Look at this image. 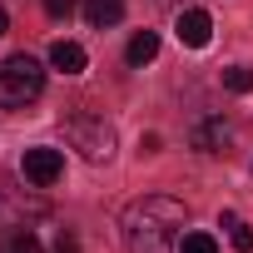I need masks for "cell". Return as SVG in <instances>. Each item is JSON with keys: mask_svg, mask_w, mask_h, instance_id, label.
Listing matches in <instances>:
<instances>
[{"mask_svg": "<svg viewBox=\"0 0 253 253\" xmlns=\"http://www.w3.org/2000/svg\"><path fill=\"white\" fill-rule=\"evenodd\" d=\"M194 149H204V154H228V144H233V124L228 119H204V124H194Z\"/></svg>", "mask_w": 253, "mask_h": 253, "instance_id": "obj_5", "label": "cell"}, {"mask_svg": "<svg viewBox=\"0 0 253 253\" xmlns=\"http://www.w3.org/2000/svg\"><path fill=\"white\" fill-rule=\"evenodd\" d=\"M5 30H10V15H5V10H0V35H5Z\"/></svg>", "mask_w": 253, "mask_h": 253, "instance_id": "obj_16", "label": "cell"}, {"mask_svg": "<svg viewBox=\"0 0 253 253\" xmlns=\"http://www.w3.org/2000/svg\"><path fill=\"white\" fill-rule=\"evenodd\" d=\"M20 174H25L35 189H50V184L65 174V154H60V149H50V144H35V149H25Z\"/></svg>", "mask_w": 253, "mask_h": 253, "instance_id": "obj_4", "label": "cell"}, {"mask_svg": "<svg viewBox=\"0 0 253 253\" xmlns=\"http://www.w3.org/2000/svg\"><path fill=\"white\" fill-rule=\"evenodd\" d=\"M55 253H75V233H65V228H60V238H55Z\"/></svg>", "mask_w": 253, "mask_h": 253, "instance_id": "obj_15", "label": "cell"}, {"mask_svg": "<svg viewBox=\"0 0 253 253\" xmlns=\"http://www.w3.org/2000/svg\"><path fill=\"white\" fill-rule=\"evenodd\" d=\"M179 253H218V238H213V233H204V228H194V233H184V238H179Z\"/></svg>", "mask_w": 253, "mask_h": 253, "instance_id": "obj_12", "label": "cell"}, {"mask_svg": "<svg viewBox=\"0 0 253 253\" xmlns=\"http://www.w3.org/2000/svg\"><path fill=\"white\" fill-rule=\"evenodd\" d=\"M80 10V0H45V15H55V20H70Z\"/></svg>", "mask_w": 253, "mask_h": 253, "instance_id": "obj_14", "label": "cell"}, {"mask_svg": "<svg viewBox=\"0 0 253 253\" xmlns=\"http://www.w3.org/2000/svg\"><path fill=\"white\" fill-rule=\"evenodd\" d=\"M179 40H184L189 50H204V45L213 40V20H209V10H179Z\"/></svg>", "mask_w": 253, "mask_h": 253, "instance_id": "obj_6", "label": "cell"}, {"mask_svg": "<svg viewBox=\"0 0 253 253\" xmlns=\"http://www.w3.org/2000/svg\"><path fill=\"white\" fill-rule=\"evenodd\" d=\"M10 253H45V248H40V238L25 228V233H15V238H10Z\"/></svg>", "mask_w": 253, "mask_h": 253, "instance_id": "obj_13", "label": "cell"}, {"mask_svg": "<svg viewBox=\"0 0 253 253\" xmlns=\"http://www.w3.org/2000/svg\"><path fill=\"white\" fill-rule=\"evenodd\" d=\"M223 228H228V238H233L238 253H253V228H248L238 213H223Z\"/></svg>", "mask_w": 253, "mask_h": 253, "instance_id": "obj_10", "label": "cell"}, {"mask_svg": "<svg viewBox=\"0 0 253 253\" xmlns=\"http://www.w3.org/2000/svg\"><path fill=\"white\" fill-rule=\"evenodd\" d=\"M40 94H45V70H40V60H30L25 50L0 60V109H25V104H35Z\"/></svg>", "mask_w": 253, "mask_h": 253, "instance_id": "obj_2", "label": "cell"}, {"mask_svg": "<svg viewBox=\"0 0 253 253\" xmlns=\"http://www.w3.org/2000/svg\"><path fill=\"white\" fill-rule=\"evenodd\" d=\"M50 65H55L60 75H84L89 55H84V45H75V40H55V45H50Z\"/></svg>", "mask_w": 253, "mask_h": 253, "instance_id": "obj_7", "label": "cell"}, {"mask_svg": "<svg viewBox=\"0 0 253 253\" xmlns=\"http://www.w3.org/2000/svg\"><path fill=\"white\" fill-rule=\"evenodd\" d=\"M84 20L89 30H109L124 20V0H84Z\"/></svg>", "mask_w": 253, "mask_h": 253, "instance_id": "obj_8", "label": "cell"}, {"mask_svg": "<svg viewBox=\"0 0 253 253\" xmlns=\"http://www.w3.org/2000/svg\"><path fill=\"white\" fill-rule=\"evenodd\" d=\"M223 89H233V94H253V70H248V65H228V70H223Z\"/></svg>", "mask_w": 253, "mask_h": 253, "instance_id": "obj_11", "label": "cell"}, {"mask_svg": "<svg viewBox=\"0 0 253 253\" xmlns=\"http://www.w3.org/2000/svg\"><path fill=\"white\" fill-rule=\"evenodd\" d=\"M65 139L80 149V159L89 164H104L114 154V124L104 114H70L65 119Z\"/></svg>", "mask_w": 253, "mask_h": 253, "instance_id": "obj_3", "label": "cell"}, {"mask_svg": "<svg viewBox=\"0 0 253 253\" xmlns=\"http://www.w3.org/2000/svg\"><path fill=\"white\" fill-rule=\"evenodd\" d=\"M184 223H189V209H184V199H169V194H144L119 218L129 253H174Z\"/></svg>", "mask_w": 253, "mask_h": 253, "instance_id": "obj_1", "label": "cell"}, {"mask_svg": "<svg viewBox=\"0 0 253 253\" xmlns=\"http://www.w3.org/2000/svg\"><path fill=\"white\" fill-rule=\"evenodd\" d=\"M154 55H159V35H154V30H139V35L129 40V50H124V60H129L134 70H144Z\"/></svg>", "mask_w": 253, "mask_h": 253, "instance_id": "obj_9", "label": "cell"}]
</instances>
